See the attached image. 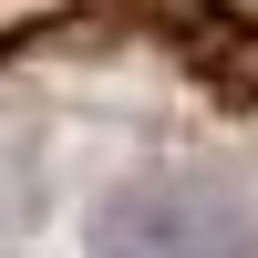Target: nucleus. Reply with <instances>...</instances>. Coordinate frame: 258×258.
Returning a JSON list of instances; mask_svg holds the SVG:
<instances>
[{"label": "nucleus", "mask_w": 258, "mask_h": 258, "mask_svg": "<svg viewBox=\"0 0 258 258\" xmlns=\"http://www.w3.org/2000/svg\"><path fill=\"white\" fill-rule=\"evenodd\" d=\"M83 258H258V207L227 176H135L83 217Z\"/></svg>", "instance_id": "obj_1"}]
</instances>
